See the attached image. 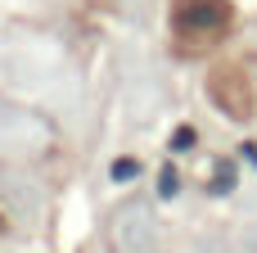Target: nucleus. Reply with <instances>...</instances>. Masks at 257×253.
Wrapping results in <instances>:
<instances>
[{
	"label": "nucleus",
	"instance_id": "f257e3e1",
	"mask_svg": "<svg viewBox=\"0 0 257 253\" xmlns=\"http://www.w3.org/2000/svg\"><path fill=\"white\" fill-rule=\"evenodd\" d=\"M172 27H176V41L185 50H203L230 27V5L226 0H176Z\"/></svg>",
	"mask_w": 257,
	"mask_h": 253
},
{
	"label": "nucleus",
	"instance_id": "f03ea898",
	"mask_svg": "<svg viewBox=\"0 0 257 253\" xmlns=\"http://www.w3.org/2000/svg\"><path fill=\"white\" fill-rule=\"evenodd\" d=\"M212 100L230 113V118H248L253 113V81L244 77V68L239 63H221V68H212Z\"/></svg>",
	"mask_w": 257,
	"mask_h": 253
}]
</instances>
